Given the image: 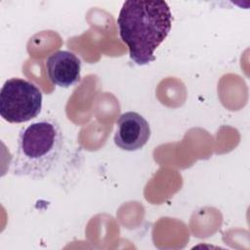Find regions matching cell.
<instances>
[{"instance_id":"7a4b0ae2","label":"cell","mask_w":250,"mask_h":250,"mask_svg":"<svg viewBox=\"0 0 250 250\" xmlns=\"http://www.w3.org/2000/svg\"><path fill=\"white\" fill-rule=\"evenodd\" d=\"M63 135L53 118H42L21 130L12 173L33 180L45 178L60 160Z\"/></svg>"},{"instance_id":"5b68a950","label":"cell","mask_w":250,"mask_h":250,"mask_svg":"<svg viewBox=\"0 0 250 250\" xmlns=\"http://www.w3.org/2000/svg\"><path fill=\"white\" fill-rule=\"evenodd\" d=\"M46 69L54 85L68 88L80 81L81 61L74 53L60 50L48 57Z\"/></svg>"},{"instance_id":"6da1fadb","label":"cell","mask_w":250,"mask_h":250,"mask_svg":"<svg viewBox=\"0 0 250 250\" xmlns=\"http://www.w3.org/2000/svg\"><path fill=\"white\" fill-rule=\"evenodd\" d=\"M117 24L131 60L139 65L155 61L154 51L171 30L172 14L165 1H125Z\"/></svg>"},{"instance_id":"3957f363","label":"cell","mask_w":250,"mask_h":250,"mask_svg":"<svg viewBox=\"0 0 250 250\" xmlns=\"http://www.w3.org/2000/svg\"><path fill=\"white\" fill-rule=\"evenodd\" d=\"M42 108V92L22 78H10L0 91V114L10 123H23L35 118Z\"/></svg>"},{"instance_id":"277c9868","label":"cell","mask_w":250,"mask_h":250,"mask_svg":"<svg viewBox=\"0 0 250 250\" xmlns=\"http://www.w3.org/2000/svg\"><path fill=\"white\" fill-rule=\"evenodd\" d=\"M150 138V128L146 119L138 112L127 111L116 121L114 144L121 149L135 151L141 149Z\"/></svg>"}]
</instances>
